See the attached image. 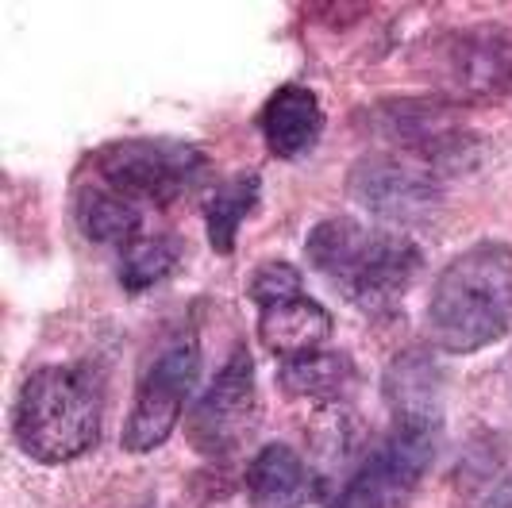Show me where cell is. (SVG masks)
<instances>
[{
    "instance_id": "cell-1",
    "label": "cell",
    "mask_w": 512,
    "mask_h": 508,
    "mask_svg": "<svg viewBox=\"0 0 512 508\" xmlns=\"http://www.w3.org/2000/svg\"><path fill=\"white\" fill-rule=\"evenodd\" d=\"M428 339L447 355H474L512 331V247L474 243L455 254L432 285Z\"/></svg>"
},
{
    "instance_id": "cell-2",
    "label": "cell",
    "mask_w": 512,
    "mask_h": 508,
    "mask_svg": "<svg viewBox=\"0 0 512 508\" xmlns=\"http://www.w3.org/2000/svg\"><path fill=\"white\" fill-rule=\"evenodd\" d=\"M305 254L308 266L362 312L393 308L424 266V254L409 235L366 228L351 216L316 224L308 231Z\"/></svg>"
},
{
    "instance_id": "cell-3",
    "label": "cell",
    "mask_w": 512,
    "mask_h": 508,
    "mask_svg": "<svg viewBox=\"0 0 512 508\" xmlns=\"http://www.w3.org/2000/svg\"><path fill=\"white\" fill-rule=\"evenodd\" d=\"M101 389L81 366H43L20 385L12 435L20 451L43 466L89 455L101 439Z\"/></svg>"
},
{
    "instance_id": "cell-4",
    "label": "cell",
    "mask_w": 512,
    "mask_h": 508,
    "mask_svg": "<svg viewBox=\"0 0 512 508\" xmlns=\"http://www.w3.org/2000/svg\"><path fill=\"white\" fill-rule=\"evenodd\" d=\"M89 170L139 208H170L205 178L208 154L185 139H116L89 158Z\"/></svg>"
},
{
    "instance_id": "cell-5",
    "label": "cell",
    "mask_w": 512,
    "mask_h": 508,
    "mask_svg": "<svg viewBox=\"0 0 512 508\" xmlns=\"http://www.w3.org/2000/svg\"><path fill=\"white\" fill-rule=\"evenodd\" d=\"M420 77L451 104H486L512 93V31L470 24L436 35L416 62Z\"/></svg>"
},
{
    "instance_id": "cell-6",
    "label": "cell",
    "mask_w": 512,
    "mask_h": 508,
    "mask_svg": "<svg viewBox=\"0 0 512 508\" xmlns=\"http://www.w3.org/2000/svg\"><path fill=\"white\" fill-rule=\"evenodd\" d=\"M432 462L436 420L428 412H405L355 470V478L339 489L332 508H405Z\"/></svg>"
},
{
    "instance_id": "cell-7",
    "label": "cell",
    "mask_w": 512,
    "mask_h": 508,
    "mask_svg": "<svg viewBox=\"0 0 512 508\" xmlns=\"http://www.w3.org/2000/svg\"><path fill=\"white\" fill-rule=\"evenodd\" d=\"M201 374V347L193 335H181L174 347H166L154 358L147 378L139 381L135 405L124 424V451L131 455H151L162 447L181 420V408L189 401L193 385Z\"/></svg>"
},
{
    "instance_id": "cell-8",
    "label": "cell",
    "mask_w": 512,
    "mask_h": 508,
    "mask_svg": "<svg viewBox=\"0 0 512 508\" xmlns=\"http://www.w3.org/2000/svg\"><path fill=\"white\" fill-rule=\"evenodd\" d=\"M258 424V389L255 362L247 347H235L224 370L208 385V393L197 401L189 416V443L205 458L235 455Z\"/></svg>"
},
{
    "instance_id": "cell-9",
    "label": "cell",
    "mask_w": 512,
    "mask_h": 508,
    "mask_svg": "<svg viewBox=\"0 0 512 508\" xmlns=\"http://www.w3.org/2000/svg\"><path fill=\"white\" fill-rule=\"evenodd\" d=\"M351 197L382 220L412 224L432 216L439 201V181L428 162L401 154H366L351 170Z\"/></svg>"
},
{
    "instance_id": "cell-10",
    "label": "cell",
    "mask_w": 512,
    "mask_h": 508,
    "mask_svg": "<svg viewBox=\"0 0 512 508\" xmlns=\"http://www.w3.org/2000/svg\"><path fill=\"white\" fill-rule=\"evenodd\" d=\"M258 339L282 362L312 355L332 339V312L320 301H312L308 293H297L282 305H270L258 312Z\"/></svg>"
},
{
    "instance_id": "cell-11",
    "label": "cell",
    "mask_w": 512,
    "mask_h": 508,
    "mask_svg": "<svg viewBox=\"0 0 512 508\" xmlns=\"http://www.w3.org/2000/svg\"><path fill=\"white\" fill-rule=\"evenodd\" d=\"M262 139L278 158H301L324 135V108L308 85H282L262 108Z\"/></svg>"
},
{
    "instance_id": "cell-12",
    "label": "cell",
    "mask_w": 512,
    "mask_h": 508,
    "mask_svg": "<svg viewBox=\"0 0 512 508\" xmlns=\"http://www.w3.org/2000/svg\"><path fill=\"white\" fill-rule=\"evenodd\" d=\"M74 220L85 239H93V243H120L124 247L143 228V208L85 174L74 189Z\"/></svg>"
},
{
    "instance_id": "cell-13",
    "label": "cell",
    "mask_w": 512,
    "mask_h": 508,
    "mask_svg": "<svg viewBox=\"0 0 512 508\" xmlns=\"http://www.w3.org/2000/svg\"><path fill=\"white\" fill-rule=\"evenodd\" d=\"M247 493L255 508H301L312 493L301 455L285 443L262 447L247 470Z\"/></svg>"
},
{
    "instance_id": "cell-14",
    "label": "cell",
    "mask_w": 512,
    "mask_h": 508,
    "mask_svg": "<svg viewBox=\"0 0 512 508\" xmlns=\"http://www.w3.org/2000/svg\"><path fill=\"white\" fill-rule=\"evenodd\" d=\"M278 381L289 397H301L312 405H332L339 397H347V389L355 385V366L347 355L312 351L301 358H285Z\"/></svg>"
},
{
    "instance_id": "cell-15",
    "label": "cell",
    "mask_w": 512,
    "mask_h": 508,
    "mask_svg": "<svg viewBox=\"0 0 512 508\" xmlns=\"http://www.w3.org/2000/svg\"><path fill=\"white\" fill-rule=\"evenodd\" d=\"M258 197H262V181L251 170H239L224 178L205 201V228H208V243L216 254H231L235 251V235L243 228V220L258 208Z\"/></svg>"
},
{
    "instance_id": "cell-16",
    "label": "cell",
    "mask_w": 512,
    "mask_h": 508,
    "mask_svg": "<svg viewBox=\"0 0 512 508\" xmlns=\"http://www.w3.org/2000/svg\"><path fill=\"white\" fill-rule=\"evenodd\" d=\"M181 262V243L166 231H139L120 251V285L128 293H147L170 278Z\"/></svg>"
},
{
    "instance_id": "cell-17",
    "label": "cell",
    "mask_w": 512,
    "mask_h": 508,
    "mask_svg": "<svg viewBox=\"0 0 512 508\" xmlns=\"http://www.w3.org/2000/svg\"><path fill=\"white\" fill-rule=\"evenodd\" d=\"M247 293H251V301L258 305V312H262V308L282 305V301L305 293V289H301V274H297L289 262H266L255 278H251V289H247Z\"/></svg>"
}]
</instances>
